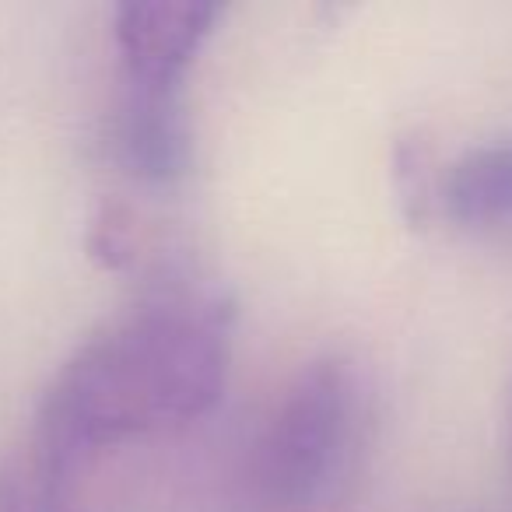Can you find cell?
I'll return each mask as SVG.
<instances>
[{"label":"cell","instance_id":"8","mask_svg":"<svg viewBox=\"0 0 512 512\" xmlns=\"http://www.w3.org/2000/svg\"><path fill=\"white\" fill-rule=\"evenodd\" d=\"M502 446H505V460L512 470V383L505 390V407H502Z\"/></svg>","mask_w":512,"mask_h":512},{"label":"cell","instance_id":"6","mask_svg":"<svg viewBox=\"0 0 512 512\" xmlns=\"http://www.w3.org/2000/svg\"><path fill=\"white\" fill-rule=\"evenodd\" d=\"M439 211L463 228L512 225V134L474 144L442 165Z\"/></svg>","mask_w":512,"mask_h":512},{"label":"cell","instance_id":"2","mask_svg":"<svg viewBox=\"0 0 512 512\" xmlns=\"http://www.w3.org/2000/svg\"><path fill=\"white\" fill-rule=\"evenodd\" d=\"M369 397L355 362L323 355L281 390L256 435L249 484L264 512H313L355 467Z\"/></svg>","mask_w":512,"mask_h":512},{"label":"cell","instance_id":"7","mask_svg":"<svg viewBox=\"0 0 512 512\" xmlns=\"http://www.w3.org/2000/svg\"><path fill=\"white\" fill-rule=\"evenodd\" d=\"M393 179L397 193L404 200V211L411 221H425L439 211V183L442 169L435 165V155L421 137H404L393 151Z\"/></svg>","mask_w":512,"mask_h":512},{"label":"cell","instance_id":"5","mask_svg":"<svg viewBox=\"0 0 512 512\" xmlns=\"http://www.w3.org/2000/svg\"><path fill=\"white\" fill-rule=\"evenodd\" d=\"M95 463L32 432L0 463V512H92L88 474Z\"/></svg>","mask_w":512,"mask_h":512},{"label":"cell","instance_id":"4","mask_svg":"<svg viewBox=\"0 0 512 512\" xmlns=\"http://www.w3.org/2000/svg\"><path fill=\"white\" fill-rule=\"evenodd\" d=\"M116 158L144 183H176L193 165V134L183 88L123 85L113 123Z\"/></svg>","mask_w":512,"mask_h":512},{"label":"cell","instance_id":"1","mask_svg":"<svg viewBox=\"0 0 512 512\" xmlns=\"http://www.w3.org/2000/svg\"><path fill=\"white\" fill-rule=\"evenodd\" d=\"M225 376L228 309L158 295L74 348L46 386L32 432L95 463L130 439L204 418Z\"/></svg>","mask_w":512,"mask_h":512},{"label":"cell","instance_id":"3","mask_svg":"<svg viewBox=\"0 0 512 512\" xmlns=\"http://www.w3.org/2000/svg\"><path fill=\"white\" fill-rule=\"evenodd\" d=\"M225 8L214 0H130L113 11L123 85L186 88V74L214 36Z\"/></svg>","mask_w":512,"mask_h":512}]
</instances>
